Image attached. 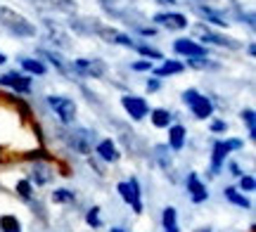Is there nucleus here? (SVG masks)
I'll return each instance as SVG.
<instances>
[{"mask_svg":"<svg viewBox=\"0 0 256 232\" xmlns=\"http://www.w3.org/2000/svg\"><path fill=\"white\" fill-rule=\"evenodd\" d=\"M0 26L17 38H34L36 36L34 21H28L22 12H17V9H12V7H5V5H0Z\"/></svg>","mask_w":256,"mask_h":232,"instance_id":"1","label":"nucleus"},{"mask_svg":"<svg viewBox=\"0 0 256 232\" xmlns=\"http://www.w3.org/2000/svg\"><path fill=\"white\" fill-rule=\"evenodd\" d=\"M183 102L190 107V112L194 114V119H211L214 116V102H211V97L206 95H202L200 90H194V88H188L183 93Z\"/></svg>","mask_w":256,"mask_h":232,"instance_id":"2","label":"nucleus"},{"mask_svg":"<svg viewBox=\"0 0 256 232\" xmlns=\"http://www.w3.org/2000/svg\"><path fill=\"white\" fill-rule=\"evenodd\" d=\"M194 36L204 40V43H211V45H218V47H226V50H240L242 43L238 38H230V36H223L218 31H214L211 26L206 24H194Z\"/></svg>","mask_w":256,"mask_h":232,"instance_id":"3","label":"nucleus"},{"mask_svg":"<svg viewBox=\"0 0 256 232\" xmlns=\"http://www.w3.org/2000/svg\"><path fill=\"white\" fill-rule=\"evenodd\" d=\"M48 104H50V109L55 112V116L62 121L64 126H72L74 119H76V102H74L72 97L50 95V97H48Z\"/></svg>","mask_w":256,"mask_h":232,"instance_id":"4","label":"nucleus"},{"mask_svg":"<svg viewBox=\"0 0 256 232\" xmlns=\"http://www.w3.org/2000/svg\"><path fill=\"white\" fill-rule=\"evenodd\" d=\"M92 33H95L98 38H102L104 43H110V45H124V47L136 45V40L128 36V33H124V31H119V28L110 26V24H102V21H98V26H95Z\"/></svg>","mask_w":256,"mask_h":232,"instance_id":"5","label":"nucleus"},{"mask_svg":"<svg viewBox=\"0 0 256 232\" xmlns=\"http://www.w3.org/2000/svg\"><path fill=\"white\" fill-rule=\"evenodd\" d=\"M64 142L74 152H78V154H90L92 142H95V133H90V130H86V128H76L72 133H64Z\"/></svg>","mask_w":256,"mask_h":232,"instance_id":"6","label":"nucleus"},{"mask_svg":"<svg viewBox=\"0 0 256 232\" xmlns=\"http://www.w3.org/2000/svg\"><path fill=\"white\" fill-rule=\"evenodd\" d=\"M72 71L83 78H102L107 74V64L102 59H74Z\"/></svg>","mask_w":256,"mask_h":232,"instance_id":"7","label":"nucleus"},{"mask_svg":"<svg viewBox=\"0 0 256 232\" xmlns=\"http://www.w3.org/2000/svg\"><path fill=\"white\" fill-rule=\"evenodd\" d=\"M121 107L126 109V114L133 121H142L150 114V104L145 97H138V95H124L121 97Z\"/></svg>","mask_w":256,"mask_h":232,"instance_id":"8","label":"nucleus"},{"mask_svg":"<svg viewBox=\"0 0 256 232\" xmlns=\"http://www.w3.org/2000/svg\"><path fill=\"white\" fill-rule=\"evenodd\" d=\"M152 21H154L156 26L168 28V31H185L188 24H190L188 17L180 14V12H156L154 17H152Z\"/></svg>","mask_w":256,"mask_h":232,"instance_id":"9","label":"nucleus"},{"mask_svg":"<svg viewBox=\"0 0 256 232\" xmlns=\"http://www.w3.org/2000/svg\"><path fill=\"white\" fill-rule=\"evenodd\" d=\"M0 85H5L14 93H31V76L28 74H19V71H8V74L0 76Z\"/></svg>","mask_w":256,"mask_h":232,"instance_id":"10","label":"nucleus"},{"mask_svg":"<svg viewBox=\"0 0 256 232\" xmlns=\"http://www.w3.org/2000/svg\"><path fill=\"white\" fill-rule=\"evenodd\" d=\"M174 52L180 57H206V47L200 45L197 40H190V38H178L174 43Z\"/></svg>","mask_w":256,"mask_h":232,"instance_id":"11","label":"nucleus"},{"mask_svg":"<svg viewBox=\"0 0 256 232\" xmlns=\"http://www.w3.org/2000/svg\"><path fill=\"white\" fill-rule=\"evenodd\" d=\"M188 192H190V197H192V202H194V204H202V202H206V199H209L206 185L200 180L197 173H188Z\"/></svg>","mask_w":256,"mask_h":232,"instance_id":"12","label":"nucleus"},{"mask_svg":"<svg viewBox=\"0 0 256 232\" xmlns=\"http://www.w3.org/2000/svg\"><path fill=\"white\" fill-rule=\"evenodd\" d=\"M95 154H98L102 161H107V164H116L121 159L119 147H116L112 140H100V142L95 145Z\"/></svg>","mask_w":256,"mask_h":232,"instance_id":"13","label":"nucleus"},{"mask_svg":"<svg viewBox=\"0 0 256 232\" xmlns=\"http://www.w3.org/2000/svg\"><path fill=\"white\" fill-rule=\"evenodd\" d=\"M200 5H206V7H211L214 12H218L223 19H230V9L232 12H238L240 14V7L235 0H197Z\"/></svg>","mask_w":256,"mask_h":232,"instance_id":"14","label":"nucleus"},{"mask_svg":"<svg viewBox=\"0 0 256 232\" xmlns=\"http://www.w3.org/2000/svg\"><path fill=\"white\" fill-rule=\"evenodd\" d=\"M43 21H46V31H48V36H50V40H52L57 47L69 50V47H72V40H69V36L64 33V28H60L55 21H50V19H43Z\"/></svg>","mask_w":256,"mask_h":232,"instance_id":"15","label":"nucleus"},{"mask_svg":"<svg viewBox=\"0 0 256 232\" xmlns=\"http://www.w3.org/2000/svg\"><path fill=\"white\" fill-rule=\"evenodd\" d=\"M230 152L226 149V145H223V140H216L214 142V152H211V176H218V171L223 168V164H226V157H228Z\"/></svg>","mask_w":256,"mask_h":232,"instance_id":"16","label":"nucleus"},{"mask_svg":"<svg viewBox=\"0 0 256 232\" xmlns=\"http://www.w3.org/2000/svg\"><path fill=\"white\" fill-rule=\"evenodd\" d=\"M185 128L180 123H174V126H168V149H174V152H180L185 147Z\"/></svg>","mask_w":256,"mask_h":232,"instance_id":"17","label":"nucleus"},{"mask_svg":"<svg viewBox=\"0 0 256 232\" xmlns=\"http://www.w3.org/2000/svg\"><path fill=\"white\" fill-rule=\"evenodd\" d=\"M52 180V168L46 166V164H36V166L31 168V176H28V183L34 185L36 183L38 187L40 185H48Z\"/></svg>","mask_w":256,"mask_h":232,"instance_id":"18","label":"nucleus"},{"mask_svg":"<svg viewBox=\"0 0 256 232\" xmlns=\"http://www.w3.org/2000/svg\"><path fill=\"white\" fill-rule=\"evenodd\" d=\"M185 69L183 62H176V59H164L162 64L156 66V69H152L154 71L156 78H166V76H174V74H180Z\"/></svg>","mask_w":256,"mask_h":232,"instance_id":"19","label":"nucleus"},{"mask_svg":"<svg viewBox=\"0 0 256 232\" xmlns=\"http://www.w3.org/2000/svg\"><path fill=\"white\" fill-rule=\"evenodd\" d=\"M38 57H40V59H48V62H50V64L60 71V74H72V66L66 64L62 57L57 55V52H52V50H38Z\"/></svg>","mask_w":256,"mask_h":232,"instance_id":"20","label":"nucleus"},{"mask_svg":"<svg viewBox=\"0 0 256 232\" xmlns=\"http://www.w3.org/2000/svg\"><path fill=\"white\" fill-rule=\"evenodd\" d=\"M194 9H197V14H200L204 21H209V24H214V26H228L230 24L228 19H223L218 12H214V9L206 7V5H194Z\"/></svg>","mask_w":256,"mask_h":232,"instance_id":"21","label":"nucleus"},{"mask_svg":"<svg viewBox=\"0 0 256 232\" xmlns=\"http://www.w3.org/2000/svg\"><path fill=\"white\" fill-rule=\"evenodd\" d=\"M22 69L28 76H46V71H48L43 59H31V57H22Z\"/></svg>","mask_w":256,"mask_h":232,"instance_id":"22","label":"nucleus"},{"mask_svg":"<svg viewBox=\"0 0 256 232\" xmlns=\"http://www.w3.org/2000/svg\"><path fill=\"white\" fill-rule=\"evenodd\" d=\"M150 119L154 123V128H168L171 121H174V114L168 112V109H152V112H150Z\"/></svg>","mask_w":256,"mask_h":232,"instance_id":"23","label":"nucleus"},{"mask_svg":"<svg viewBox=\"0 0 256 232\" xmlns=\"http://www.w3.org/2000/svg\"><path fill=\"white\" fill-rule=\"evenodd\" d=\"M223 197L228 199L230 204L240 206V209H252V202H249V199H247L244 195H240L235 187H226V190H223Z\"/></svg>","mask_w":256,"mask_h":232,"instance_id":"24","label":"nucleus"},{"mask_svg":"<svg viewBox=\"0 0 256 232\" xmlns=\"http://www.w3.org/2000/svg\"><path fill=\"white\" fill-rule=\"evenodd\" d=\"M162 223H164V232H178V211L174 206H166L164 209Z\"/></svg>","mask_w":256,"mask_h":232,"instance_id":"25","label":"nucleus"},{"mask_svg":"<svg viewBox=\"0 0 256 232\" xmlns=\"http://www.w3.org/2000/svg\"><path fill=\"white\" fill-rule=\"evenodd\" d=\"M128 187H130V206L136 214H142V202H140V183L138 178H130L128 180Z\"/></svg>","mask_w":256,"mask_h":232,"instance_id":"26","label":"nucleus"},{"mask_svg":"<svg viewBox=\"0 0 256 232\" xmlns=\"http://www.w3.org/2000/svg\"><path fill=\"white\" fill-rule=\"evenodd\" d=\"M46 5L55 7L57 12H64V14H76V2L74 0H46Z\"/></svg>","mask_w":256,"mask_h":232,"instance_id":"27","label":"nucleus"},{"mask_svg":"<svg viewBox=\"0 0 256 232\" xmlns=\"http://www.w3.org/2000/svg\"><path fill=\"white\" fill-rule=\"evenodd\" d=\"M154 159H156V164L164 168V171H168V168H171V154H168V145H156V147H154Z\"/></svg>","mask_w":256,"mask_h":232,"instance_id":"28","label":"nucleus"},{"mask_svg":"<svg viewBox=\"0 0 256 232\" xmlns=\"http://www.w3.org/2000/svg\"><path fill=\"white\" fill-rule=\"evenodd\" d=\"M52 202L55 204H74L76 202V192L74 190H66V187H60L52 192Z\"/></svg>","mask_w":256,"mask_h":232,"instance_id":"29","label":"nucleus"},{"mask_svg":"<svg viewBox=\"0 0 256 232\" xmlns=\"http://www.w3.org/2000/svg\"><path fill=\"white\" fill-rule=\"evenodd\" d=\"M0 230L2 232H22V223L17 221V216H0Z\"/></svg>","mask_w":256,"mask_h":232,"instance_id":"30","label":"nucleus"},{"mask_svg":"<svg viewBox=\"0 0 256 232\" xmlns=\"http://www.w3.org/2000/svg\"><path fill=\"white\" fill-rule=\"evenodd\" d=\"M242 121L247 123V133H249V140H256V114L254 109H244V112L240 114Z\"/></svg>","mask_w":256,"mask_h":232,"instance_id":"31","label":"nucleus"},{"mask_svg":"<svg viewBox=\"0 0 256 232\" xmlns=\"http://www.w3.org/2000/svg\"><path fill=\"white\" fill-rule=\"evenodd\" d=\"M133 47H136V50L145 57V59H162V52H159V50H154V47L145 45V43H136Z\"/></svg>","mask_w":256,"mask_h":232,"instance_id":"32","label":"nucleus"},{"mask_svg":"<svg viewBox=\"0 0 256 232\" xmlns=\"http://www.w3.org/2000/svg\"><path fill=\"white\" fill-rule=\"evenodd\" d=\"M14 190H17V195L22 197V199H26V202L31 199V197H34V185H31L28 180H19Z\"/></svg>","mask_w":256,"mask_h":232,"instance_id":"33","label":"nucleus"},{"mask_svg":"<svg viewBox=\"0 0 256 232\" xmlns=\"http://www.w3.org/2000/svg\"><path fill=\"white\" fill-rule=\"evenodd\" d=\"M86 223L90 225V228H100V225H102V218H100V206H92L90 211L86 214Z\"/></svg>","mask_w":256,"mask_h":232,"instance_id":"34","label":"nucleus"},{"mask_svg":"<svg viewBox=\"0 0 256 232\" xmlns=\"http://www.w3.org/2000/svg\"><path fill=\"white\" fill-rule=\"evenodd\" d=\"M188 66H192V69H211V66H216V64L209 62L206 57H188Z\"/></svg>","mask_w":256,"mask_h":232,"instance_id":"35","label":"nucleus"},{"mask_svg":"<svg viewBox=\"0 0 256 232\" xmlns=\"http://www.w3.org/2000/svg\"><path fill=\"white\" fill-rule=\"evenodd\" d=\"M240 187H242V192H254V190H256L254 176H249V173H242V176H240Z\"/></svg>","mask_w":256,"mask_h":232,"instance_id":"36","label":"nucleus"},{"mask_svg":"<svg viewBox=\"0 0 256 232\" xmlns=\"http://www.w3.org/2000/svg\"><path fill=\"white\" fill-rule=\"evenodd\" d=\"M130 69H133V71H152L154 64H152V59H140V62H133Z\"/></svg>","mask_w":256,"mask_h":232,"instance_id":"37","label":"nucleus"},{"mask_svg":"<svg viewBox=\"0 0 256 232\" xmlns=\"http://www.w3.org/2000/svg\"><path fill=\"white\" fill-rule=\"evenodd\" d=\"M226 130H228V121H223V119L211 121V133H226Z\"/></svg>","mask_w":256,"mask_h":232,"instance_id":"38","label":"nucleus"},{"mask_svg":"<svg viewBox=\"0 0 256 232\" xmlns=\"http://www.w3.org/2000/svg\"><path fill=\"white\" fill-rule=\"evenodd\" d=\"M223 145H226V149H228V152H238V149L244 147V142H242V140H235V138L223 140Z\"/></svg>","mask_w":256,"mask_h":232,"instance_id":"39","label":"nucleus"},{"mask_svg":"<svg viewBox=\"0 0 256 232\" xmlns=\"http://www.w3.org/2000/svg\"><path fill=\"white\" fill-rule=\"evenodd\" d=\"M116 190H119L121 199H124L126 204H130V187H128V183H119V185H116Z\"/></svg>","mask_w":256,"mask_h":232,"instance_id":"40","label":"nucleus"},{"mask_svg":"<svg viewBox=\"0 0 256 232\" xmlns=\"http://www.w3.org/2000/svg\"><path fill=\"white\" fill-rule=\"evenodd\" d=\"M159 88H162V81H159V78H150V81H147V90H150V93H156Z\"/></svg>","mask_w":256,"mask_h":232,"instance_id":"41","label":"nucleus"},{"mask_svg":"<svg viewBox=\"0 0 256 232\" xmlns=\"http://www.w3.org/2000/svg\"><path fill=\"white\" fill-rule=\"evenodd\" d=\"M230 171H232V176H242V171H240V166H238V164H230Z\"/></svg>","mask_w":256,"mask_h":232,"instance_id":"42","label":"nucleus"},{"mask_svg":"<svg viewBox=\"0 0 256 232\" xmlns=\"http://www.w3.org/2000/svg\"><path fill=\"white\" fill-rule=\"evenodd\" d=\"M247 52H249V57L256 55V45H254V43H249V45H247Z\"/></svg>","mask_w":256,"mask_h":232,"instance_id":"43","label":"nucleus"},{"mask_svg":"<svg viewBox=\"0 0 256 232\" xmlns=\"http://www.w3.org/2000/svg\"><path fill=\"white\" fill-rule=\"evenodd\" d=\"M154 2H159V5H176V0H154Z\"/></svg>","mask_w":256,"mask_h":232,"instance_id":"44","label":"nucleus"},{"mask_svg":"<svg viewBox=\"0 0 256 232\" xmlns=\"http://www.w3.org/2000/svg\"><path fill=\"white\" fill-rule=\"evenodd\" d=\"M5 62H8V57H5L2 52H0V64H5Z\"/></svg>","mask_w":256,"mask_h":232,"instance_id":"45","label":"nucleus"},{"mask_svg":"<svg viewBox=\"0 0 256 232\" xmlns=\"http://www.w3.org/2000/svg\"><path fill=\"white\" fill-rule=\"evenodd\" d=\"M31 2H46V0H31Z\"/></svg>","mask_w":256,"mask_h":232,"instance_id":"46","label":"nucleus"},{"mask_svg":"<svg viewBox=\"0 0 256 232\" xmlns=\"http://www.w3.org/2000/svg\"><path fill=\"white\" fill-rule=\"evenodd\" d=\"M200 232H211V230H209V228H204V230H200Z\"/></svg>","mask_w":256,"mask_h":232,"instance_id":"47","label":"nucleus"}]
</instances>
